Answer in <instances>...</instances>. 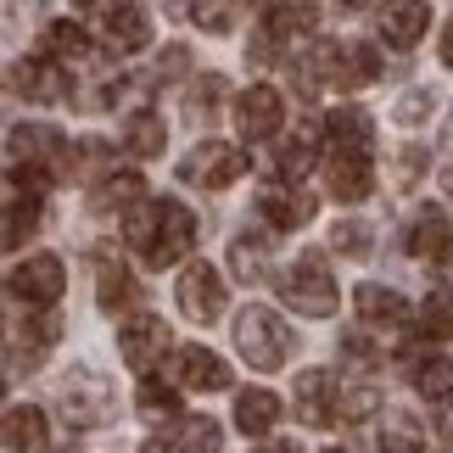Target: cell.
I'll return each instance as SVG.
<instances>
[{
    "mask_svg": "<svg viewBox=\"0 0 453 453\" xmlns=\"http://www.w3.org/2000/svg\"><path fill=\"white\" fill-rule=\"evenodd\" d=\"M235 342H241V358L252 364V370H280V364L291 358V330H286V319L280 313H269V308H247L235 319Z\"/></svg>",
    "mask_w": 453,
    "mask_h": 453,
    "instance_id": "1",
    "label": "cell"
},
{
    "mask_svg": "<svg viewBox=\"0 0 453 453\" xmlns=\"http://www.w3.org/2000/svg\"><path fill=\"white\" fill-rule=\"evenodd\" d=\"M280 291H286V303L297 308L303 319H330L336 303H342V291H336V280H330L325 257H303V264L280 280Z\"/></svg>",
    "mask_w": 453,
    "mask_h": 453,
    "instance_id": "2",
    "label": "cell"
},
{
    "mask_svg": "<svg viewBox=\"0 0 453 453\" xmlns=\"http://www.w3.org/2000/svg\"><path fill=\"white\" fill-rule=\"evenodd\" d=\"M62 286H67V269H62L57 252H34L28 264H17L12 280H6V291L17 303H28V308H57Z\"/></svg>",
    "mask_w": 453,
    "mask_h": 453,
    "instance_id": "3",
    "label": "cell"
},
{
    "mask_svg": "<svg viewBox=\"0 0 453 453\" xmlns=\"http://www.w3.org/2000/svg\"><path fill=\"white\" fill-rule=\"evenodd\" d=\"M252 163H247V151L241 146H230V141H207V146H196L180 163V173L190 185H202V190H224V185H235L241 173H247Z\"/></svg>",
    "mask_w": 453,
    "mask_h": 453,
    "instance_id": "4",
    "label": "cell"
},
{
    "mask_svg": "<svg viewBox=\"0 0 453 453\" xmlns=\"http://www.w3.org/2000/svg\"><path fill=\"white\" fill-rule=\"evenodd\" d=\"M168 342H173V336H168V325L157 319V313H129L124 330H118V358H124L129 370L146 375L151 364L168 353Z\"/></svg>",
    "mask_w": 453,
    "mask_h": 453,
    "instance_id": "5",
    "label": "cell"
},
{
    "mask_svg": "<svg viewBox=\"0 0 453 453\" xmlns=\"http://www.w3.org/2000/svg\"><path fill=\"white\" fill-rule=\"evenodd\" d=\"M6 151H12V168H50V173H62L67 141L57 129H45V124H17Z\"/></svg>",
    "mask_w": 453,
    "mask_h": 453,
    "instance_id": "6",
    "label": "cell"
},
{
    "mask_svg": "<svg viewBox=\"0 0 453 453\" xmlns=\"http://www.w3.org/2000/svg\"><path fill=\"white\" fill-rule=\"evenodd\" d=\"M180 308H185V319L213 325L219 313H224V280H219V269L185 264V274H180Z\"/></svg>",
    "mask_w": 453,
    "mask_h": 453,
    "instance_id": "7",
    "label": "cell"
},
{
    "mask_svg": "<svg viewBox=\"0 0 453 453\" xmlns=\"http://www.w3.org/2000/svg\"><path fill=\"white\" fill-rule=\"evenodd\" d=\"M190 247H196V219H190V207L163 202V230H157L146 264H151V269H168V264H180Z\"/></svg>",
    "mask_w": 453,
    "mask_h": 453,
    "instance_id": "8",
    "label": "cell"
},
{
    "mask_svg": "<svg viewBox=\"0 0 453 453\" xmlns=\"http://www.w3.org/2000/svg\"><path fill=\"white\" fill-rule=\"evenodd\" d=\"M235 129L247 134V141H269V134L280 129V90H269V84L241 90L235 96Z\"/></svg>",
    "mask_w": 453,
    "mask_h": 453,
    "instance_id": "9",
    "label": "cell"
},
{
    "mask_svg": "<svg viewBox=\"0 0 453 453\" xmlns=\"http://www.w3.org/2000/svg\"><path fill=\"white\" fill-rule=\"evenodd\" d=\"M173 380L190 392H224L230 387V364L219 353H207V347H180L173 353Z\"/></svg>",
    "mask_w": 453,
    "mask_h": 453,
    "instance_id": "10",
    "label": "cell"
},
{
    "mask_svg": "<svg viewBox=\"0 0 453 453\" xmlns=\"http://www.w3.org/2000/svg\"><path fill=\"white\" fill-rule=\"evenodd\" d=\"M90 269H96V303L107 308V313H118V308H129L141 291H134V274L124 269V257H118L112 247H96V257H90Z\"/></svg>",
    "mask_w": 453,
    "mask_h": 453,
    "instance_id": "11",
    "label": "cell"
},
{
    "mask_svg": "<svg viewBox=\"0 0 453 453\" xmlns=\"http://www.w3.org/2000/svg\"><path fill=\"white\" fill-rule=\"evenodd\" d=\"M330 397H342L336 375L330 370H303L297 375V420L303 426H330L336 420V403H330Z\"/></svg>",
    "mask_w": 453,
    "mask_h": 453,
    "instance_id": "12",
    "label": "cell"
},
{
    "mask_svg": "<svg viewBox=\"0 0 453 453\" xmlns=\"http://www.w3.org/2000/svg\"><path fill=\"white\" fill-rule=\"evenodd\" d=\"M426 28H431V6H426V0H387V6H380V40L397 45V50L414 45Z\"/></svg>",
    "mask_w": 453,
    "mask_h": 453,
    "instance_id": "13",
    "label": "cell"
},
{
    "mask_svg": "<svg viewBox=\"0 0 453 453\" xmlns=\"http://www.w3.org/2000/svg\"><path fill=\"white\" fill-rule=\"evenodd\" d=\"M375 185L370 151H330V196L336 202H364Z\"/></svg>",
    "mask_w": 453,
    "mask_h": 453,
    "instance_id": "14",
    "label": "cell"
},
{
    "mask_svg": "<svg viewBox=\"0 0 453 453\" xmlns=\"http://www.w3.org/2000/svg\"><path fill=\"white\" fill-rule=\"evenodd\" d=\"M101 40H107V50H118V57H129V50H141L151 40V23H146V12L141 6H112L107 12V23H101Z\"/></svg>",
    "mask_w": 453,
    "mask_h": 453,
    "instance_id": "15",
    "label": "cell"
},
{
    "mask_svg": "<svg viewBox=\"0 0 453 453\" xmlns=\"http://www.w3.org/2000/svg\"><path fill=\"white\" fill-rule=\"evenodd\" d=\"M325 141L330 151H370L375 146V124H370V112H358V107H336L325 118Z\"/></svg>",
    "mask_w": 453,
    "mask_h": 453,
    "instance_id": "16",
    "label": "cell"
},
{
    "mask_svg": "<svg viewBox=\"0 0 453 453\" xmlns=\"http://www.w3.org/2000/svg\"><path fill=\"white\" fill-rule=\"evenodd\" d=\"M264 28L274 34V40H297V34H313V28H319V0H269Z\"/></svg>",
    "mask_w": 453,
    "mask_h": 453,
    "instance_id": "17",
    "label": "cell"
},
{
    "mask_svg": "<svg viewBox=\"0 0 453 453\" xmlns=\"http://www.w3.org/2000/svg\"><path fill=\"white\" fill-rule=\"evenodd\" d=\"M353 308H358V319H364V325H380V330L409 319V303L397 297L392 286H358V291H353Z\"/></svg>",
    "mask_w": 453,
    "mask_h": 453,
    "instance_id": "18",
    "label": "cell"
},
{
    "mask_svg": "<svg viewBox=\"0 0 453 453\" xmlns=\"http://www.w3.org/2000/svg\"><path fill=\"white\" fill-rule=\"evenodd\" d=\"M45 409H34V403H12L6 409V448L12 453H40L45 448Z\"/></svg>",
    "mask_w": 453,
    "mask_h": 453,
    "instance_id": "19",
    "label": "cell"
},
{
    "mask_svg": "<svg viewBox=\"0 0 453 453\" xmlns=\"http://www.w3.org/2000/svg\"><path fill=\"white\" fill-rule=\"evenodd\" d=\"M12 90L28 96V101H62L67 96V79L50 62H17L12 67Z\"/></svg>",
    "mask_w": 453,
    "mask_h": 453,
    "instance_id": "20",
    "label": "cell"
},
{
    "mask_svg": "<svg viewBox=\"0 0 453 453\" xmlns=\"http://www.w3.org/2000/svg\"><path fill=\"white\" fill-rule=\"evenodd\" d=\"M274 420H280V397H274V392L252 387V392H241V397H235V426L247 431V437H269Z\"/></svg>",
    "mask_w": 453,
    "mask_h": 453,
    "instance_id": "21",
    "label": "cell"
},
{
    "mask_svg": "<svg viewBox=\"0 0 453 453\" xmlns=\"http://www.w3.org/2000/svg\"><path fill=\"white\" fill-rule=\"evenodd\" d=\"M257 213H264L274 230H303L313 219V202L303 190H264V196H257Z\"/></svg>",
    "mask_w": 453,
    "mask_h": 453,
    "instance_id": "22",
    "label": "cell"
},
{
    "mask_svg": "<svg viewBox=\"0 0 453 453\" xmlns=\"http://www.w3.org/2000/svg\"><path fill=\"white\" fill-rule=\"evenodd\" d=\"M319 134H325V124H308L303 134H291V141L280 146V157H274V173H280L286 185H297L303 173L313 168V146H319Z\"/></svg>",
    "mask_w": 453,
    "mask_h": 453,
    "instance_id": "23",
    "label": "cell"
},
{
    "mask_svg": "<svg viewBox=\"0 0 453 453\" xmlns=\"http://www.w3.org/2000/svg\"><path fill=\"white\" fill-rule=\"evenodd\" d=\"M134 202H146L141 173H107V180L96 185V213H129Z\"/></svg>",
    "mask_w": 453,
    "mask_h": 453,
    "instance_id": "24",
    "label": "cell"
},
{
    "mask_svg": "<svg viewBox=\"0 0 453 453\" xmlns=\"http://www.w3.org/2000/svg\"><path fill=\"white\" fill-rule=\"evenodd\" d=\"M375 442H380V453H426V431H420V420L414 414H387L380 420V431H375Z\"/></svg>",
    "mask_w": 453,
    "mask_h": 453,
    "instance_id": "25",
    "label": "cell"
},
{
    "mask_svg": "<svg viewBox=\"0 0 453 453\" xmlns=\"http://www.w3.org/2000/svg\"><path fill=\"white\" fill-rule=\"evenodd\" d=\"M62 414H67L73 426H101V414H107V392H101L96 380L62 387Z\"/></svg>",
    "mask_w": 453,
    "mask_h": 453,
    "instance_id": "26",
    "label": "cell"
},
{
    "mask_svg": "<svg viewBox=\"0 0 453 453\" xmlns=\"http://www.w3.org/2000/svg\"><path fill=\"white\" fill-rule=\"evenodd\" d=\"M448 241H453L448 219H442V213H420V219H414V230H409V252H414V257H431V264H437Z\"/></svg>",
    "mask_w": 453,
    "mask_h": 453,
    "instance_id": "27",
    "label": "cell"
},
{
    "mask_svg": "<svg viewBox=\"0 0 453 453\" xmlns=\"http://www.w3.org/2000/svg\"><path fill=\"white\" fill-rule=\"evenodd\" d=\"M157 230H163V202H134L129 219H124V241H129L134 252H151Z\"/></svg>",
    "mask_w": 453,
    "mask_h": 453,
    "instance_id": "28",
    "label": "cell"
},
{
    "mask_svg": "<svg viewBox=\"0 0 453 453\" xmlns=\"http://www.w3.org/2000/svg\"><path fill=\"white\" fill-rule=\"evenodd\" d=\"M163 141H168V134H163V118H157V112H134L124 124V146L134 157H163Z\"/></svg>",
    "mask_w": 453,
    "mask_h": 453,
    "instance_id": "29",
    "label": "cell"
},
{
    "mask_svg": "<svg viewBox=\"0 0 453 453\" xmlns=\"http://www.w3.org/2000/svg\"><path fill=\"white\" fill-rule=\"evenodd\" d=\"M45 57H50V62H79V57H90V34H84L79 23H50V28H45Z\"/></svg>",
    "mask_w": 453,
    "mask_h": 453,
    "instance_id": "30",
    "label": "cell"
},
{
    "mask_svg": "<svg viewBox=\"0 0 453 453\" xmlns=\"http://www.w3.org/2000/svg\"><path fill=\"white\" fill-rule=\"evenodd\" d=\"M230 269H235V280H247L257 286L269 274V252H264V241H252V235H241L235 247H230Z\"/></svg>",
    "mask_w": 453,
    "mask_h": 453,
    "instance_id": "31",
    "label": "cell"
},
{
    "mask_svg": "<svg viewBox=\"0 0 453 453\" xmlns=\"http://www.w3.org/2000/svg\"><path fill=\"white\" fill-rule=\"evenodd\" d=\"M380 73V57H375V50L370 45H342V90H358V84H370Z\"/></svg>",
    "mask_w": 453,
    "mask_h": 453,
    "instance_id": "32",
    "label": "cell"
},
{
    "mask_svg": "<svg viewBox=\"0 0 453 453\" xmlns=\"http://www.w3.org/2000/svg\"><path fill=\"white\" fill-rule=\"evenodd\" d=\"M414 387H420V397H431V403H448L453 397V358H426L420 370H414Z\"/></svg>",
    "mask_w": 453,
    "mask_h": 453,
    "instance_id": "33",
    "label": "cell"
},
{
    "mask_svg": "<svg viewBox=\"0 0 453 453\" xmlns=\"http://www.w3.org/2000/svg\"><path fill=\"white\" fill-rule=\"evenodd\" d=\"M40 224V196H12V207H6V252H23V241H28V230Z\"/></svg>",
    "mask_w": 453,
    "mask_h": 453,
    "instance_id": "34",
    "label": "cell"
},
{
    "mask_svg": "<svg viewBox=\"0 0 453 453\" xmlns=\"http://www.w3.org/2000/svg\"><path fill=\"white\" fill-rule=\"evenodd\" d=\"M101 157H112L107 141H79V146H67L62 173H73V180H90V173H101Z\"/></svg>",
    "mask_w": 453,
    "mask_h": 453,
    "instance_id": "35",
    "label": "cell"
},
{
    "mask_svg": "<svg viewBox=\"0 0 453 453\" xmlns=\"http://www.w3.org/2000/svg\"><path fill=\"white\" fill-rule=\"evenodd\" d=\"M141 414L146 420H173V414H180V392L163 387V380H146L141 387Z\"/></svg>",
    "mask_w": 453,
    "mask_h": 453,
    "instance_id": "36",
    "label": "cell"
},
{
    "mask_svg": "<svg viewBox=\"0 0 453 453\" xmlns=\"http://www.w3.org/2000/svg\"><path fill=\"white\" fill-rule=\"evenodd\" d=\"M420 319H426V330H431V336H453V286L431 291V297H426V313H420Z\"/></svg>",
    "mask_w": 453,
    "mask_h": 453,
    "instance_id": "37",
    "label": "cell"
},
{
    "mask_svg": "<svg viewBox=\"0 0 453 453\" xmlns=\"http://www.w3.org/2000/svg\"><path fill=\"white\" fill-rule=\"evenodd\" d=\"M375 409H380V392L375 387H347L336 397V414H342V420H370Z\"/></svg>",
    "mask_w": 453,
    "mask_h": 453,
    "instance_id": "38",
    "label": "cell"
},
{
    "mask_svg": "<svg viewBox=\"0 0 453 453\" xmlns=\"http://www.w3.org/2000/svg\"><path fill=\"white\" fill-rule=\"evenodd\" d=\"M190 17H196V28H207V34H230L235 6H230V0H196V6H190Z\"/></svg>",
    "mask_w": 453,
    "mask_h": 453,
    "instance_id": "39",
    "label": "cell"
},
{
    "mask_svg": "<svg viewBox=\"0 0 453 453\" xmlns=\"http://www.w3.org/2000/svg\"><path fill=\"white\" fill-rule=\"evenodd\" d=\"M180 448L185 453H219V426L213 420H185L180 426Z\"/></svg>",
    "mask_w": 453,
    "mask_h": 453,
    "instance_id": "40",
    "label": "cell"
},
{
    "mask_svg": "<svg viewBox=\"0 0 453 453\" xmlns=\"http://www.w3.org/2000/svg\"><path fill=\"white\" fill-rule=\"evenodd\" d=\"M330 241H336L342 257H370V230H364V224H353V219L336 224V235H330Z\"/></svg>",
    "mask_w": 453,
    "mask_h": 453,
    "instance_id": "41",
    "label": "cell"
},
{
    "mask_svg": "<svg viewBox=\"0 0 453 453\" xmlns=\"http://www.w3.org/2000/svg\"><path fill=\"white\" fill-rule=\"evenodd\" d=\"M342 358H347V364H375L380 347L364 336V330H353V336H342Z\"/></svg>",
    "mask_w": 453,
    "mask_h": 453,
    "instance_id": "42",
    "label": "cell"
},
{
    "mask_svg": "<svg viewBox=\"0 0 453 453\" xmlns=\"http://www.w3.org/2000/svg\"><path fill=\"white\" fill-rule=\"evenodd\" d=\"M219 96H224V79H213V73H207V79L196 84V90H190V107H213Z\"/></svg>",
    "mask_w": 453,
    "mask_h": 453,
    "instance_id": "43",
    "label": "cell"
},
{
    "mask_svg": "<svg viewBox=\"0 0 453 453\" xmlns=\"http://www.w3.org/2000/svg\"><path fill=\"white\" fill-rule=\"evenodd\" d=\"M431 107V96H420V90H414V96H403V107H397V118H403V124H420V112Z\"/></svg>",
    "mask_w": 453,
    "mask_h": 453,
    "instance_id": "44",
    "label": "cell"
},
{
    "mask_svg": "<svg viewBox=\"0 0 453 453\" xmlns=\"http://www.w3.org/2000/svg\"><path fill=\"white\" fill-rule=\"evenodd\" d=\"M141 453H185V448H180V431H173V437H151Z\"/></svg>",
    "mask_w": 453,
    "mask_h": 453,
    "instance_id": "45",
    "label": "cell"
},
{
    "mask_svg": "<svg viewBox=\"0 0 453 453\" xmlns=\"http://www.w3.org/2000/svg\"><path fill=\"white\" fill-rule=\"evenodd\" d=\"M79 12H112V6H124V0H73Z\"/></svg>",
    "mask_w": 453,
    "mask_h": 453,
    "instance_id": "46",
    "label": "cell"
},
{
    "mask_svg": "<svg viewBox=\"0 0 453 453\" xmlns=\"http://www.w3.org/2000/svg\"><path fill=\"white\" fill-rule=\"evenodd\" d=\"M442 62L453 67V17H448V28H442Z\"/></svg>",
    "mask_w": 453,
    "mask_h": 453,
    "instance_id": "47",
    "label": "cell"
},
{
    "mask_svg": "<svg viewBox=\"0 0 453 453\" xmlns=\"http://www.w3.org/2000/svg\"><path fill=\"white\" fill-rule=\"evenodd\" d=\"M336 6H342V12H364V6H370V0H336Z\"/></svg>",
    "mask_w": 453,
    "mask_h": 453,
    "instance_id": "48",
    "label": "cell"
},
{
    "mask_svg": "<svg viewBox=\"0 0 453 453\" xmlns=\"http://www.w3.org/2000/svg\"><path fill=\"white\" fill-rule=\"evenodd\" d=\"M437 264H442V269H453V241H448V247H442V257H437Z\"/></svg>",
    "mask_w": 453,
    "mask_h": 453,
    "instance_id": "49",
    "label": "cell"
},
{
    "mask_svg": "<svg viewBox=\"0 0 453 453\" xmlns=\"http://www.w3.org/2000/svg\"><path fill=\"white\" fill-rule=\"evenodd\" d=\"M442 190H448V196H453V163L442 168Z\"/></svg>",
    "mask_w": 453,
    "mask_h": 453,
    "instance_id": "50",
    "label": "cell"
},
{
    "mask_svg": "<svg viewBox=\"0 0 453 453\" xmlns=\"http://www.w3.org/2000/svg\"><path fill=\"white\" fill-rule=\"evenodd\" d=\"M274 453H297V448H291V442H280V448H274Z\"/></svg>",
    "mask_w": 453,
    "mask_h": 453,
    "instance_id": "51",
    "label": "cell"
},
{
    "mask_svg": "<svg viewBox=\"0 0 453 453\" xmlns=\"http://www.w3.org/2000/svg\"><path fill=\"white\" fill-rule=\"evenodd\" d=\"M330 453H342V448H330Z\"/></svg>",
    "mask_w": 453,
    "mask_h": 453,
    "instance_id": "52",
    "label": "cell"
},
{
    "mask_svg": "<svg viewBox=\"0 0 453 453\" xmlns=\"http://www.w3.org/2000/svg\"><path fill=\"white\" fill-rule=\"evenodd\" d=\"M264 453H274V448H264Z\"/></svg>",
    "mask_w": 453,
    "mask_h": 453,
    "instance_id": "53",
    "label": "cell"
}]
</instances>
